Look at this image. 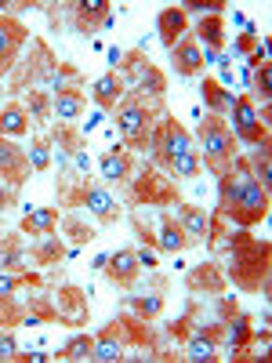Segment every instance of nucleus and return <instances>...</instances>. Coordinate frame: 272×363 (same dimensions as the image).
Listing matches in <instances>:
<instances>
[{"label":"nucleus","mask_w":272,"mask_h":363,"mask_svg":"<svg viewBox=\"0 0 272 363\" xmlns=\"http://www.w3.org/2000/svg\"><path fill=\"white\" fill-rule=\"evenodd\" d=\"M55 225H58L55 207H29V215L22 218V233H29V236H47Z\"/></svg>","instance_id":"obj_22"},{"label":"nucleus","mask_w":272,"mask_h":363,"mask_svg":"<svg viewBox=\"0 0 272 363\" xmlns=\"http://www.w3.org/2000/svg\"><path fill=\"white\" fill-rule=\"evenodd\" d=\"M120 62H124V51L113 48V51H109V66H120Z\"/></svg>","instance_id":"obj_43"},{"label":"nucleus","mask_w":272,"mask_h":363,"mask_svg":"<svg viewBox=\"0 0 272 363\" xmlns=\"http://www.w3.org/2000/svg\"><path fill=\"white\" fill-rule=\"evenodd\" d=\"M135 200L153 203V207H167V203L178 200V186H174V182H167V178H160L153 167H145L138 174V182H135Z\"/></svg>","instance_id":"obj_7"},{"label":"nucleus","mask_w":272,"mask_h":363,"mask_svg":"<svg viewBox=\"0 0 272 363\" xmlns=\"http://www.w3.org/2000/svg\"><path fill=\"white\" fill-rule=\"evenodd\" d=\"M178 225H181V233L189 236V244H203V240H210V215L203 207H196V203H181Z\"/></svg>","instance_id":"obj_14"},{"label":"nucleus","mask_w":272,"mask_h":363,"mask_svg":"<svg viewBox=\"0 0 272 363\" xmlns=\"http://www.w3.org/2000/svg\"><path fill=\"white\" fill-rule=\"evenodd\" d=\"M51 109L58 120H80L87 109V95H80L76 87H58L51 95Z\"/></svg>","instance_id":"obj_16"},{"label":"nucleus","mask_w":272,"mask_h":363,"mask_svg":"<svg viewBox=\"0 0 272 363\" xmlns=\"http://www.w3.org/2000/svg\"><path fill=\"white\" fill-rule=\"evenodd\" d=\"M29 255H33L37 265H55V262H62V258H66V244H62V240H51V233H47V236L37 240Z\"/></svg>","instance_id":"obj_30"},{"label":"nucleus","mask_w":272,"mask_h":363,"mask_svg":"<svg viewBox=\"0 0 272 363\" xmlns=\"http://www.w3.org/2000/svg\"><path fill=\"white\" fill-rule=\"evenodd\" d=\"M167 167H171V174H174V178H196V174H200V167H203L200 149H186V153H178Z\"/></svg>","instance_id":"obj_31"},{"label":"nucleus","mask_w":272,"mask_h":363,"mask_svg":"<svg viewBox=\"0 0 272 363\" xmlns=\"http://www.w3.org/2000/svg\"><path fill=\"white\" fill-rule=\"evenodd\" d=\"M189 287H193V291H207V294H222L225 277H222L218 265H196V269L189 272Z\"/></svg>","instance_id":"obj_24"},{"label":"nucleus","mask_w":272,"mask_h":363,"mask_svg":"<svg viewBox=\"0 0 272 363\" xmlns=\"http://www.w3.org/2000/svg\"><path fill=\"white\" fill-rule=\"evenodd\" d=\"M157 33H160L164 48L171 51L181 40V33H186V11H181V8H164L160 18H157Z\"/></svg>","instance_id":"obj_20"},{"label":"nucleus","mask_w":272,"mask_h":363,"mask_svg":"<svg viewBox=\"0 0 272 363\" xmlns=\"http://www.w3.org/2000/svg\"><path fill=\"white\" fill-rule=\"evenodd\" d=\"M157 247H160V251H167V255H178V251H186V247H189V236L181 233V225H178L174 218H167V215H164Z\"/></svg>","instance_id":"obj_27"},{"label":"nucleus","mask_w":272,"mask_h":363,"mask_svg":"<svg viewBox=\"0 0 272 363\" xmlns=\"http://www.w3.org/2000/svg\"><path fill=\"white\" fill-rule=\"evenodd\" d=\"M149 145H153V153H157V160H160V164H171L178 153H186V149H193L189 131L181 128L174 116H164V120H160L157 131H153V138H149Z\"/></svg>","instance_id":"obj_5"},{"label":"nucleus","mask_w":272,"mask_h":363,"mask_svg":"<svg viewBox=\"0 0 272 363\" xmlns=\"http://www.w3.org/2000/svg\"><path fill=\"white\" fill-rule=\"evenodd\" d=\"M0 359H18V345L8 330H0Z\"/></svg>","instance_id":"obj_40"},{"label":"nucleus","mask_w":272,"mask_h":363,"mask_svg":"<svg viewBox=\"0 0 272 363\" xmlns=\"http://www.w3.org/2000/svg\"><path fill=\"white\" fill-rule=\"evenodd\" d=\"M210 8V15H218V8H225V0H186L181 4V11H203Z\"/></svg>","instance_id":"obj_39"},{"label":"nucleus","mask_w":272,"mask_h":363,"mask_svg":"<svg viewBox=\"0 0 272 363\" xmlns=\"http://www.w3.org/2000/svg\"><path fill=\"white\" fill-rule=\"evenodd\" d=\"M215 338H218V330H196V335L189 338L186 359H193V363H215V359H218Z\"/></svg>","instance_id":"obj_21"},{"label":"nucleus","mask_w":272,"mask_h":363,"mask_svg":"<svg viewBox=\"0 0 272 363\" xmlns=\"http://www.w3.org/2000/svg\"><path fill=\"white\" fill-rule=\"evenodd\" d=\"M26 37H29V33H26L22 22L0 18V73H8V69L15 66V55H18V48H22Z\"/></svg>","instance_id":"obj_12"},{"label":"nucleus","mask_w":272,"mask_h":363,"mask_svg":"<svg viewBox=\"0 0 272 363\" xmlns=\"http://www.w3.org/2000/svg\"><path fill=\"white\" fill-rule=\"evenodd\" d=\"M102 182H124L128 171H131V153H124V149H109V153H102Z\"/></svg>","instance_id":"obj_23"},{"label":"nucleus","mask_w":272,"mask_h":363,"mask_svg":"<svg viewBox=\"0 0 272 363\" xmlns=\"http://www.w3.org/2000/svg\"><path fill=\"white\" fill-rule=\"evenodd\" d=\"M225 240H232V244H222V240H210V244L229 258V280L244 291H268V244L254 240L247 229L229 233Z\"/></svg>","instance_id":"obj_2"},{"label":"nucleus","mask_w":272,"mask_h":363,"mask_svg":"<svg viewBox=\"0 0 272 363\" xmlns=\"http://www.w3.org/2000/svg\"><path fill=\"white\" fill-rule=\"evenodd\" d=\"M91 359H98V363H116V359H124V342H120V327H116V320H113V323L102 330V335L95 338Z\"/></svg>","instance_id":"obj_18"},{"label":"nucleus","mask_w":272,"mask_h":363,"mask_svg":"<svg viewBox=\"0 0 272 363\" xmlns=\"http://www.w3.org/2000/svg\"><path fill=\"white\" fill-rule=\"evenodd\" d=\"M29 247L22 244L18 236H4V247H0V269L4 272H15V277H22V272L29 269Z\"/></svg>","instance_id":"obj_19"},{"label":"nucleus","mask_w":272,"mask_h":363,"mask_svg":"<svg viewBox=\"0 0 272 363\" xmlns=\"http://www.w3.org/2000/svg\"><path fill=\"white\" fill-rule=\"evenodd\" d=\"M196 37H203V44L210 51H218L225 44V18L222 15H203L200 26H196Z\"/></svg>","instance_id":"obj_28"},{"label":"nucleus","mask_w":272,"mask_h":363,"mask_svg":"<svg viewBox=\"0 0 272 363\" xmlns=\"http://www.w3.org/2000/svg\"><path fill=\"white\" fill-rule=\"evenodd\" d=\"M247 167H251V174H254V182H258L261 189H268V186H272V164H268V138L254 145V153H251Z\"/></svg>","instance_id":"obj_29"},{"label":"nucleus","mask_w":272,"mask_h":363,"mask_svg":"<svg viewBox=\"0 0 272 363\" xmlns=\"http://www.w3.org/2000/svg\"><path fill=\"white\" fill-rule=\"evenodd\" d=\"M18 284H26V272L22 277H15V272H0V301H15Z\"/></svg>","instance_id":"obj_37"},{"label":"nucleus","mask_w":272,"mask_h":363,"mask_svg":"<svg viewBox=\"0 0 272 363\" xmlns=\"http://www.w3.org/2000/svg\"><path fill=\"white\" fill-rule=\"evenodd\" d=\"M106 272H109V280L113 284H120V287H128V284H135L138 280V258H135V251H116V255H109L106 258Z\"/></svg>","instance_id":"obj_17"},{"label":"nucleus","mask_w":272,"mask_h":363,"mask_svg":"<svg viewBox=\"0 0 272 363\" xmlns=\"http://www.w3.org/2000/svg\"><path fill=\"white\" fill-rule=\"evenodd\" d=\"M124 87H128L124 77L113 69V73H106L91 84V99H95L98 109H116V102H124Z\"/></svg>","instance_id":"obj_15"},{"label":"nucleus","mask_w":272,"mask_h":363,"mask_svg":"<svg viewBox=\"0 0 272 363\" xmlns=\"http://www.w3.org/2000/svg\"><path fill=\"white\" fill-rule=\"evenodd\" d=\"M0 8H4V4H0Z\"/></svg>","instance_id":"obj_44"},{"label":"nucleus","mask_w":272,"mask_h":363,"mask_svg":"<svg viewBox=\"0 0 272 363\" xmlns=\"http://www.w3.org/2000/svg\"><path fill=\"white\" fill-rule=\"evenodd\" d=\"M80 203L95 215L102 225H109V222H116L120 218V203L113 200V193L106 189V186H87L84 182V189H80Z\"/></svg>","instance_id":"obj_10"},{"label":"nucleus","mask_w":272,"mask_h":363,"mask_svg":"<svg viewBox=\"0 0 272 363\" xmlns=\"http://www.w3.org/2000/svg\"><path fill=\"white\" fill-rule=\"evenodd\" d=\"M203 102H207V109L215 113V116H225L229 109H232V95L225 91V84H218V80H210V77H203Z\"/></svg>","instance_id":"obj_25"},{"label":"nucleus","mask_w":272,"mask_h":363,"mask_svg":"<svg viewBox=\"0 0 272 363\" xmlns=\"http://www.w3.org/2000/svg\"><path fill=\"white\" fill-rule=\"evenodd\" d=\"M251 320L247 316H239V313H232V323H229V352H244L247 349V342H251Z\"/></svg>","instance_id":"obj_32"},{"label":"nucleus","mask_w":272,"mask_h":363,"mask_svg":"<svg viewBox=\"0 0 272 363\" xmlns=\"http://www.w3.org/2000/svg\"><path fill=\"white\" fill-rule=\"evenodd\" d=\"M171 62H174V73L178 77H196L200 69H203V48L196 44V40H189V37H181L174 48H171Z\"/></svg>","instance_id":"obj_13"},{"label":"nucleus","mask_w":272,"mask_h":363,"mask_svg":"<svg viewBox=\"0 0 272 363\" xmlns=\"http://www.w3.org/2000/svg\"><path fill=\"white\" fill-rule=\"evenodd\" d=\"M232 135L239 138V142H251V145H258V142H265L268 138V128L261 124V116H258V109H254V102L251 99H232Z\"/></svg>","instance_id":"obj_6"},{"label":"nucleus","mask_w":272,"mask_h":363,"mask_svg":"<svg viewBox=\"0 0 272 363\" xmlns=\"http://www.w3.org/2000/svg\"><path fill=\"white\" fill-rule=\"evenodd\" d=\"M109 8H113L109 0H80V4H73V22H76V29H80V33H95L98 26L113 22V11H109Z\"/></svg>","instance_id":"obj_11"},{"label":"nucleus","mask_w":272,"mask_h":363,"mask_svg":"<svg viewBox=\"0 0 272 363\" xmlns=\"http://www.w3.org/2000/svg\"><path fill=\"white\" fill-rule=\"evenodd\" d=\"M62 229H66V236H69V240H76V244H87V240L95 236V233H91V225H84V222H80V218H73V215H66V218H62Z\"/></svg>","instance_id":"obj_36"},{"label":"nucleus","mask_w":272,"mask_h":363,"mask_svg":"<svg viewBox=\"0 0 272 363\" xmlns=\"http://www.w3.org/2000/svg\"><path fill=\"white\" fill-rule=\"evenodd\" d=\"M51 309H55V320H62V323H69V327L87 323V298H84L80 287H62V291L55 294Z\"/></svg>","instance_id":"obj_8"},{"label":"nucleus","mask_w":272,"mask_h":363,"mask_svg":"<svg viewBox=\"0 0 272 363\" xmlns=\"http://www.w3.org/2000/svg\"><path fill=\"white\" fill-rule=\"evenodd\" d=\"M29 167H33V171H47L51 167V145L44 142V138H33V142H29Z\"/></svg>","instance_id":"obj_35"},{"label":"nucleus","mask_w":272,"mask_h":363,"mask_svg":"<svg viewBox=\"0 0 272 363\" xmlns=\"http://www.w3.org/2000/svg\"><path fill=\"white\" fill-rule=\"evenodd\" d=\"M254 87H258L261 102H268V95H272V69H268V62L254 69Z\"/></svg>","instance_id":"obj_38"},{"label":"nucleus","mask_w":272,"mask_h":363,"mask_svg":"<svg viewBox=\"0 0 272 363\" xmlns=\"http://www.w3.org/2000/svg\"><path fill=\"white\" fill-rule=\"evenodd\" d=\"M29 131V113L22 106H4L0 109V135L4 138H22Z\"/></svg>","instance_id":"obj_26"},{"label":"nucleus","mask_w":272,"mask_h":363,"mask_svg":"<svg viewBox=\"0 0 272 363\" xmlns=\"http://www.w3.org/2000/svg\"><path fill=\"white\" fill-rule=\"evenodd\" d=\"M218 215L239 229H251L268 218V189L254 182L244 157H236L232 167L218 174Z\"/></svg>","instance_id":"obj_1"},{"label":"nucleus","mask_w":272,"mask_h":363,"mask_svg":"<svg viewBox=\"0 0 272 363\" xmlns=\"http://www.w3.org/2000/svg\"><path fill=\"white\" fill-rule=\"evenodd\" d=\"M33 171L29 167V157H26V149H18L11 138L0 135V178L8 182V186H22V178Z\"/></svg>","instance_id":"obj_9"},{"label":"nucleus","mask_w":272,"mask_h":363,"mask_svg":"<svg viewBox=\"0 0 272 363\" xmlns=\"http://www.w3.org/2000/svg\"><path fill=\"white\" fill-rule=\"evenodd\" d=\"M200 160L215 174L232 167V160H236V135L229 131L225 116H215V113L203 116V124H200Z\"/></svg>","instance_id":"obj_3"},{"label":"nucleus","mask_w":272,"mask_h":363,"mask_svg":"<svg viewBox=\"0 0 272 363\" xmlns=\"http://www.w3.org/2000/svg\"><path fill=\"white\" fill-rule=\"evenodd\" d=\"M131 309H135L142 320H153V316H160V309H164V298H160V294H138V298H131Z\"/></svg>","instance_id":"obj_34"},{"label":"nucleus","mask_w":272,"mask_h":363,"mask_svg":"<svg viewBox=\"0 0 272 363\" xmlns=\"http://www.w3.org/2000/svg\"><path fill=\"white\" fill-rule=\"evenodd\" d=\"M116 128L124 135V142L131 149H145L149 138H153V109H149L142 99H128L116 113Z\"/></svg>","instance_id":"obj_4"},{"label":"nucleus","mask_w":272,"mask_h":363,"mask_svg":"<svg viewBox=\"0 0 272 363\" xmlns=\"http://www.w3.org/2000/svg\"><path fill=\"white\" fill-rule=\"evenodd\" d=\"M47 95H44V91H33V95H29V109H33V116L37 120H44V113H47Z\"/></svg>","instance_id":"obj_41"},{"label":"nucleus","mask_w":272,"mask_h":363,"mask_svg":"<svg viewBox=\"0 0 272 363\" xmlns=\"http://www.w3.org/2000/svg\"><path fill=\"white\" fill-rule=\"evenodd\" d=\"M135 258H138V265H149V269L157 265V255H153V251H145V247H142V251H138Z\"/></svg>","instance_id":"obj_42"},{"label":"nucleus","mask_w":272,"mask_h":363,"mask_svg":"<svg viewBox=\"0 0 272 363\" xmlns=\"http://www.w3.org/2000/svg\"><path fill=\"white\" fill-rule=\"evenodd\" d=\"M91 349H95V338H91V335H73L58 356H62V359H91Z\"/></svg>","instance_id":"obj_33"}]
</instances>
